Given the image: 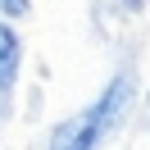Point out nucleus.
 I'll list each match as a JSON object with an SVG mask.
<instances>
[{
    "instance_id": "obj_1",
    "label": "nucleus",
    "mask_w": 150,
    "mask_h": 150,
    "mask_svg": "<svg viewBox=\"0 0 150 150\" xmlns=\"http://www.w3.org/2000/svg\"><path fill=\"white\" fill-rule=\"evenodd\" d=\"M127 100H132V82H127V77H114V82L105 86V96H100L86 114L68 118L64 127L50 137V150H96V146H100V137L123 118Z\"/></svg>"
},
{
    "instance_id": "obj_2",
    "label": "nucleus",
    "mask_w": 150,
    "mask_h": 150,
    "mask_svg": "<svg viewBox=\"0 0 150 150\" xmlns=\"http://www.w3.org/2000/svg\"><path fill=\"white\" fill-rule=\"evenodd\" d=\"M18 64H23L18 37H14V28L0 23V91H9V86L18 82Z\"/></svg>"
},
{
    "instance_id": "obj_3",
    "label": "nucleus",
    "mask_w": 150,
    "mask_h": 150,
    "mask_svg": "<svg viewBox=\"0 0 150 150\" xmlns=\"http://www.w3.org/2000/svg\"><path fill=\"white\" fill-rule=\"evenodd\" d=\"M0 9H5V14H18V18H23V14H28V0H0Z\"/></svg>"
}]
</instances>
